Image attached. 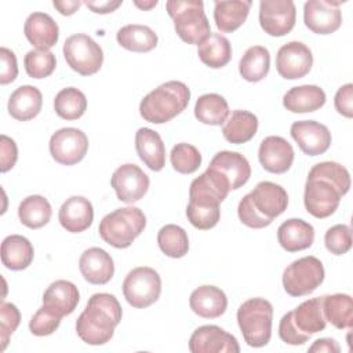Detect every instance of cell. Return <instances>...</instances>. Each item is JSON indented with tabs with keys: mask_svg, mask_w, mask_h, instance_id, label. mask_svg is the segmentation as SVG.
<instances>
[{
	"mask_svg": "<svg viewBox=\"0 0 353 353\" xmlns=\"http://www.w3.org/2000/svg\"><path fill=\"white\" fill-rule=\"evenodd\" d=\"M350 189L349 171L336 161H321L314 164L305 183L303 204L314 218L324 219L332 215L341 199Z\"/></svg>",
	"mask_w": 353,
	"mask_h": 353,
	"instance_id": "6da1fadb",
	"label": "cell"
},
{
	"mask_svg": "<svg viewBox=\"0 0 353 353\" xmlns=\"http://www.w3.org/2000/svg\"><path fill=\"white\" fill-rule=\"evenodd\" d=\"M121 314V306L114 295L97 292L90 296L85 309L79 316L76 332L87 345H105L112 339Z\"/></svg>",
	"mask_w": 353,
	"mask_h": 353,
	"instance_id": "7a4b0ae2",
	"label": "cell"
},
{
	"mask_svg": "<svg viewBox=\"0 0 353 353\" xmlns=\"http://www.w3.org/2000/svg\"><path fill=\"white\" fill-rule=\"evenodd\" d=\"M190 99V90L182 81L171 80L160 84L143 97L139 103V114L153 124H164L182 113Z\"/></svg>",
	"mask_w": 353,
	"mask_h": 353,
	"instance_id": "3957f363",
	"label": "cell"
},
{
	"mask_svg": "<svg viewBox=\"0 0 353 353\" xmlns=\"http://www.w3.org/2000/svg\"><path fill=\"white\" fill-rule=\"evenodd\" d=\"M146 226L145 214L134 205L117 208L99 222L101 239L114 248H127L143 232Z\"/></svg>",
	"mask_w": 353,
	"mask_h": 353,
	"instance_id": "277c9868",
	"label": "cell"
},
{
	"mask_svg": "<svg viewBox=\"0 0 353 353\" xmlns=\"http://www.w3.org/2000/svg\"><path fill=\"white\" fill-rule=\"evenodd\" d=\"M165 8L182 41L199 46L210 36V22L201 0H168Z\"/></svg>",
	"mask_w": 353,
	"mask_h": 353,
	"instance_id": "5b68a950",
	"label": "cell"
},
{
	"mask_svg": "<svg viewBox=\"0 0 353 353\" xmlns=\"http://www.w3.org/2000/svg\"><path fill=\"white\" fill-rule=\"evenodd\" d=\"M237 324L245 343L251 347L266 346L272 336L273 306L265 298H250L237 309Z\"/></svg>",
	"mask_w": 353,
	"mask_h": 353,
	"instance_id": "8992f818",
	"label": "cell"
},
{
	"mask_svg": "<svg viewBox=\"0 0 353 353\" xmlns=\"http://www.w3.org/2000/svg\"><path fill=\"white\" fill-rule=\"evenodd\" d=\"M324 266L313 255L291 262L283 272L284 291L291 296L312 294L324 281Z\"/></svg>",
	"mask_w": 353,
	"mask_h": 353,
	"instance_id": "52a82bcc",
	"label": "cell"
},
{
	"mask_svg": "<svg viewBox=\"0 0 353 353\" xmlns=\"http://www.w3.org/2000/svg\"><path fill=\"white\" fill-rule=\"evenodd\" d=\"M62 51L70 69L81 76L95 74L103 63L101 46L85 33L69 36L63 43Z\"/></svg>",
	"mask_w": 353,
	"mask_h": 353,
	"instance_id": "ba28073f",
	"label": "cell"
},
{
	"mask_svg": "<svg viewBox=\"0 0 353 353\" xmlns=\"http://www.w3.org/2000/svg\"><path fill=\"white\" fill-rule=\"evenodd\" d=\"M161 294V279L149 266H138L128 272L123 281V295L135 309L153 305Z\"/></svg>",
	"mask_w": 353,
	"mask_h": 353,
	"instance_id": "9c48e42d",
	"label": "cell"
},
{
	"mask_svg": "<svg viewBox=\"0 0 353 353\" xmlns=\"http://www.w3.org/2000/svg\"><path fill=\"white\" fill-rule=\"evenodd\" d=\"M50 154L62 165L80 163L88 150L87 135L74 127H63L55 131L50 138Z\"/></svg>",
	"mask_w": 353,
	"mask_h": 353,
	"instance_id": "30bf717a",
	"label": "cell"
},
{
	"mask_svg": "<svg viewBox=\"0 0 353 353\" xmlns=\"http://www.w3.org/2000/svg\"><path fill=\"white\" fill-rule=\"evenodd\" d=\"M296 21V7L291 0H262L259 3V25L273 37L288 34Z\"/></svg>",
	"mask_w": 353,
	"mask_h": 353,
	"instance_id": "8fae6325",
	"label": "cell"
},
{
	"mask_svg": "<svg viewBox=\"0 0 353 353\" xmlns=\"http://www.w3.org/2000/svg\"><path fill=\"white\" fill-rule=\"evenodd\" d=\"M247 196L256 214L269 223L281 215L288 205V194L285 189L270 181L259 182Z\"/></svg>",
	"mask_w": 353,
	"mask_h": 353,
	"instance_id": "7c38bea8",
	"label": "cell"
},
{
	"mask_svg": "<svg viewBox=\"0 0 353 353\" xmlns=\"http://www.w3.org/2000/svg\"><path fill=\"white\" fill-rule=\"evenodd\" d=\"M313 65L310 48L302 41H290L281 46L276 55L277 73L285 80L305 77Z\"/></svg>",
	"mask_w": 353,
	"mask_h": 353,
	"instance_id": "4fadbf2b",
	"label": "cell"
},
{
	"mask_svg": "<svg viewBox=\"0 0 353 353\" xmlns=\"http://www.w3.org/2000/svg\"><path fill=\"white\" fill-rule=\"evenodd\" d=\"M341 1L309 0L303 6V22L316 34H331L342 25Z\"/></svg>",
	"mask_w": 353,
	"mask_h": 353,
	"instance_id": "5bb4252c",
	"label": "cell"
},
{
	"mask_svg": "<svg viewBox=\"0 0 353 353\" xmlns=\"http://www.w3.org/2000/svg\"><path fill=\"white\" fill-rule=\"evenodd\" d=\"M149 176L137 164H123L113 172L110 185L120 201L132 204L141 200L149 189Z\"/></svg>",
	"mask_w": 353,
	"mask_h": 353,
	"instance_id": "9a60e30c",
	"label": "cell"
},
{
	"mask_svg": "<svg viewBox=\"0 0 353 353\" xmlns=\"http://www.w3.org/2000/svg\"><path fill=\"white\" fill-rule=\"evenodd\" d=\"M192 353H239L240 346L232 334L218 325H201L196 328L189 339Z\"/></svg>",
	"mask_w": 353,
	"mask_h": 353,
	"instance_id": "2e32d148",
	"label": "cell"
},
{
	"mask_svg": "<svg viewBox=\"0 0 353 353\" xmlns=\"http://www.w3.org/2000/svg\"><path fill=\"white\" fill-rule=\"evenodd\" d=\"M292 139L307 156H319L328 150L332 137L327 125L314 120H299L291 124Z\"/></svg>",
	"mask_w": 353,
	"mask_h": 353,
	"instance_id": "e0dca14e",
	"label": "cell"
},
{
	"mask_svg": "<svg viewBox=\"0 0 353 353\" xmlns=\"http://www.w3.org/2000/svg\"><path fill=\"white\" fill-rule=\"evenodd\" d=\"M294 149L291 143L279 135H269L262 139L258 159L265 171L272 174L287 172L294 163Z\"/></svg>",
	"mask_w": 353,
	"mask_h": 353,
	"instance_id": "ac0fdd59",
	"label": "cell"
},
{
	"mask_svg": "<svg viewBox=\"0 0 353 353\" xmlns=\"http://www.w3.org/2000/svg\"><path fill=\"white\" fill-rule=\"evenodd\" d=\"M79 269L84 280L95 285L109 283L114 274L112 256L99 247H91L80 255Z\"/></svg>",
	"mask_w": 353,
	"mask_h": 353,
	"instance_id": "d6986e66",
	"label": "cell"
},
{
	"mask_svg": "<svg viewBox=\"0 0 353 353\" xmlns=\"http://www.w3.org/2000/svg\"><path fill=\"white\" fill-rule=\"evenodd\" d=\"M208 167L223 175L228 179L232 190L245 185L251 176V165L248 160L239 152H218L212 157Z\"/></svg>",
	"mask_w": 353,
	"mask_h": 353,
	"instance_id": "ffe728a7",
	"label": "cell"
},
{
	"mask_svg": "<svg viewBox=\"0 0 353 353\" xmlns=\"http://www.w3.org/2000/svg\"><path fill=\"white\" fill-rule=\"evenodd\" d=\"M58 219L65 230L81 233L87 230L94 221L92 204L83 196H72L61 205Z\"/></svg>",
	"mask_w": 353,
	"mask_h": 353,
	"instance_id": "44dd1931",
	"label": "cell"
},
{
	"mask_svg": "<svg viewBox=\"0 0 353 353\" xmlns=\"http://www.w3.org/2000/svg\"><path fill=\"white\" fill-rule=\"evenodd\" d=\"M28 41L39 50H50L59 39V28L51 15L46 12H32L23 25Z\"/></svg>",
	"mask_w": 353,
	"mask_h": 353,
	"instance_id": "7402d4cb",
	"label": "cell"
},
{
	"mask_svg": "<svg viewBox=\"0 0 353 353\" xmlns=\"http://www.w3.org/2000/svg\"><path fill=\"white\" fill-rule=\"evenodd\" d=\"M135 149L139 159L149 170L159 172L164 168L165 146L159 132L148 127H141L135 132Z\"/></svg>",
	"mask_w": 353,
	"mask_h": 353,
	"instance_id": "603a6c76",
	"label": "cell"
},
{
	"mask_svg": "<svg viewBox=\"0 0 353 353\" xmlns=\"http://www.w3.org/2000/svg\"><path fill=\"white\" fill-rule=\"evenodd\" d=\"M189 306L203 319L221 317L228 307L226 294L215 285H200L189 298Z\"/></svg>",
	"mask_w": 353,
	"mask_h": 353,
	"instance_id": "cb8c5ba5",
	"label": "cell"
},
{
	"mask_svg": "<svg viewBox=\"0 0 353 353\" xmlns=\"http://www.w3.org/2000/svg\"><path fill=\"white\" fill-rule=\"evenodd\" d=\"M79 301L80 292L77 287L68 280H57L51 283L43 294V306L61 317L73 313Z\"/></svg>",
	"mask_w": 353,
	"mask_h": 353,
	"instance_id": "d4e9b609",
	"label": "cell"
},
{
	"mask_svg": "<svg viewBox=\"0 0 353 353\" xmlns=\"http://www.w3.org/2000/svg\"><path fill=\"white\" fill-rule=\"evenodd\" d=\"M279 244L288 252L309 248L314 241V228L299 218L284 221L277 229Z\"/></svg>",
	"mask_w": 353,
	"mask_h": 353,
	"instance_id": "484cf974",
	"label": "cell"
},
{
	"mask_svg": "<svg viewBox=\"0 0 353 353\" xmlns=\"http://www.w3.org/2000/svg\"><path fill=\"white\" fill-rule=\"evenodd\" d=\"M43 106V95L34 85H21L8 98V113L18 121L34 119Z\"/></svg>",
	"mask_w": 353,
	"mask_h": 353,
	"instance_id": "4316f807",
	"label": "cell"
},
{
	"mask_svg": "<svg viewBox=\"0 0 353 353\" xmlns=\"http://www.w3.org/2000/svg\"><path fill=\"white\" fill-rule=\"evenodd\" d=\"M325 92L319 85L303 84L290 88L283 97V106L291 113L316 112L325 103Z\"/></svg>",
	"mask_w": 353,
	"mask_h": 353,
	"instance_id": "83f0119b",
	"label": "cell"
},
{
	"mask_svg": "<svg viewBox=\"0 0 353 353\" xmlns=\"http://www.w3.org/2000/svg\"><path fill=\"white\" fill-rule=\"evenodd\" d=\"M252 3L250 0L215 1L214 21L216 28L223 33L237 30L247 19Z\"/></svg>",
	"mask_w": 353,
	"mask_h": 353,
	"instance_id": "f1b7e54d",
	"label": "cell"
},
{
	"mask_svg": "<svg viewBox=\"0 0 353 353\" xmlns=\"http://www.w3.org/2000/svg\"><path fill=\"white\" fill-rule=\"evenodd\" d=\"M258 131V117L248 110H233L222 127L223 138L234 145L245 143Z\"/></svg>",
	"mask_w": 353,
	"mask_h": 353,
	"instance_id": "f546056e",
	"label": "cell"
},
{
	"mask_svg": "<svg viewBox=\"0 0 353 353\" xmlns=\"http://www.w3.org/2000/svg\"><path fill=\"white\" fill-rule=\"evenodd\" d=\"M34 256L32 243L21 234H10L1 243V262L10 270L26 269Z\"/></svg>",
	"mask_w": 353,
	"mask_h": 353,
	"instance_id": "4dcf8cb0",
	"label": "cell"
},
{
	"mask_svg": "<svg viewBox=\"0 0 353 353\" xmlns=\"http://www.w3.org/2000/svg\"><path fill=\"white\" fill-rule=\"evenodd\" d=\"M292 312V320L295 325L303 334L313 335L323 331L327 325V320L323 310V296L312 298L298 305Z\"/></svg>",
	"mask_w": 353,
	"mask_h": 353,
	"instance_id": "1f68e13d",
	"label": "cell"
},
{
	"mask_svg": "<svg viewBox=\"0 0 353 353\" xmlns=\"http://www.w3.org/2000/svg\"><path fill=\"white\" fill-rule=\"evenodd\" d=\"M116 40L119 46L132 52H149L159 41L154 30L146 25L130 23L117 30Z\"/></svg>",
	"mask_w": 353,
	"mask_h": 353,
	"instance_id": "d6a6232c",
	"label": "cell"
},
{
	"mask_svg": "<svg viewBox=\"0 0 353 353\" xmlns=\"http://www.w3.org/2000/svg\"><path fill=\"white\" fill-rule=\"evenodd\" d=\"M197 55L208 68L221 69L232 59V44L223 34L211 32L210 36L197 46Z\"/></svg>",
	"mask_w": 353,
	"mask_h": 353,
	"instance_id": "836d02e7",
	"label": "cell"
},
{
	"mask_svg": "<svg viewBox=\"0 0 353 353\" xmlns=\"http://www.w3.org/2000/svg\"><path fill=\"white\" fill-rule=\"evenodd\" d=\"M270 69V52L263 46H252L245 50L239 62L241 77L250 83L263 80Z\"/></svg>",
	"mask_w": 353,
	"mask_h": 353,
	"instance_id": "e575fe53",
	"label": "cell"
},
{
	"mask_svg": "<svg viewBox=\"0 0 353 353\" xmlns=\"http://www.w3.org/2000/svg\"><path fill=\"white\" fill-rule=\"evenodd\" d=\"M52 215L48 200L40 194L25 197L18 207V218L22 225L29 229H40L46 226Z\"/></svg>",
	"mask_w": 353,
	"mask_h": 353,
	"instance_id": "d590c367",
	"label": "cell"
},
{
	"mask_svg": "<svg viewBox=\"0 0 353 353\" xmlns=\"http://www.w3.org/2000/svg\"><path fill=\"white\" fill-rule=\"evenodd\" d=\"M229 105L226 99L215 92L204 94L197 98L194 105L196 119L208 125H221L229 117Z\"/></svg>",
	"mask_w": 353,
	"mask_h": 353,
	"instance_id": "8d00e7d4",
	"label": "cell"
},
{
	"mask_svg": "<svg viewBox=\"0 0 353 353\" xmlns=\"http://www.w3.org/2000/svg\"><path fill=\"white\" fill-rule=\"evenodd\" d=\"M323 310L325 320L335 328H352L353 325V302L349 294H332L323 296Z\"/></svg>",
	"mask_w": 353,
	"mask_h": 353,
	"instance_id": "74e56055",
	"label": "cell"
},
{
	"mask_svg": "<svg viewBox=\"0 0 353 353\" xmlns=\"http://www.w3.org/2000/svg\"><path fill=\"white\" fill-rule=\"evenodd\" d=\"M54 110L63 120H77L87 110V98L79 88L66 87L55 95Z\"/></svg>",
	"mask_w": 353,
	"mask_h": 353,
	"instance_id": "f35d334b",
	"label": "cell"
},
{
	"mask_svg": "<svg viewBox=\"0 0 353 353\" xmlns=\"http://www.w3.org/2000/svg\"><path fill=\"white\" fill-rule=\"evenodd\" d=\"M157 244L163 254L170 258H182L189 251V237L183 228L168 223L157 233Z\"/></svg>",
	"mask_w": 353,
	"mask_h": 353,
	"instance_id": "ab89813d",
	"label": "cell"
},
{
	"mask_svg": "<svg viewBox=\"0 0 353 353\" xmlns=\"http://www.w3.org/2000/svg\"><path fill=\"white\" fill-rule=\"evenodd\" d=\"M23 66L29 77L44 79L48 77L57 66V59L54 52L50 50H30L23 58Z\"/></svg>",
	"mask_w": 353,
	"mask_h": 353,
	"instance_id": "60d3db41",
	"label": "cell"
},
{
	"mask_svg": "<svg viewBox=\"0 0 353 353\" xmlns=\"http://www.w3.org/2000/svg\"><path fill=\"white\" fill-rule=\"evenodd\" d=\"M172 168L179 174H193L201 165V153L190 143H176L170 153Z\"/></svg>",
	"mask_w": 353,
	"mask_h": 353,
	"instance_id": "b9f144b4",
	"label": "cell"
},
{
	"mask_svg": "<svg viewBox=\"0 0 353 353\" xmlns=\"http://www.w3.org/2000/svg\"><path fill=\"white\" fill-rule=\"evenodd\" d=\"M325 248L334 255H343L352 248V229L338 223L331 226L324 234Z\"/></svg>",
	"mask_w": 353,
	"mask_h": 353,
	"instance_id": "7bdbcfd3",
	"label": "cell"
},
{
	"mask_svg": "<svg viewBox=\"0 0 353 353\" xmlns=\"http://www.w3.org/2000/svg\"><path fill=\"white\" fill-rule=\"evenodd\" d=\"M61 316L54 313L46 306H41L37 309V312L32 316L29 321V330L36 336H47L54 334L59 324H61Z\"/></svg>",
	"mask_w": 353,
	"mask_h": 353,
	"instance_id": "ee69618b",
	"label": "cell"
},
{
	"mask_svg": "<svg viewBox=\"0 0 353 353\" xmlns=\"http://www.w3.org/2000/svg\"><path fill=\"white\" fill-rule=\"evenodd\" d=\"M188 221L200 230L212 229L221 218L219 207H199L193 204H188L186 207Z\"/></svg>",
	"mask_w": 353,
	"mask_h": 353,
	"instance_id": "f6af8a7d",
	"label": "cell"
},
{
	"mask_svg": "<svg viewBox=\"0 0 353 353\" xmlns=\"http://www.w3.org/2000/svg\"><path fill=\"white\" fill-rule=\"evenodd\" d=\"M21 323V313L19 309L10 302H1L0 306V350L3 352L7 345L10 336L14 334V331L18 328Z\"/></svg>",
	"mask_w": 353,
	"mask_h": 353,
	"instance_id": "bcb514c9",
	"label": "cell"
},
{
	"mask_svg": "<svg viewBox=\"0 0 353 353\" xmlns=\"http://www.w3.org/2000/svg\"><path fill=\"white\" fill-rule=\"evenodd\" d=\"M279 336L280 339L287 343V345H292V346H298V345H303L305 342H307L310 339V335L303 334L302 331H299V328L295 325L294 320H292V312H287L279 324Z\"/></svg>",
	"mask_w": 353,
	"mask_h": 353,
	"instance_id": "7dc6e473",
	"label": "cell"
},
{
	"mask_svg": "<svg viewBox=\"0 0 353 353\" xmlns=\"http://www.w3.org/2000/svg\"><path fill=\"white\" fill-rule=\"evenodd\" d=\"M0 59H1V72H0V84L6 85L12 83L18 76V63L14 51L7 47L0 48Z\"/></svg>",
	"mask_w": 353,
	"mask_h": 353,
	"instance_id": "c3c4849f",
	"label": "cell"
},
{
	"mask_svg": "<svg viewBox=\"0 0 353 353\" xmlns=\"http://www.w3.org/2000/svg\"><path fill=\"white\" fill-rule=\"evenodd\" d=\"M0 148H1L0 171L7 172L15 165V163L18 160V148H17L15 141L4 134H1V137H0Z\"/></svg>",
	"mask_w": 353,
	"mask_h": 353,
	"instance_id": "681fc988",
	"label": "cell"
},
{
	"mask_svg": "<svg viewBox=\"0 0 353 353\" xmlns=\"http://www.w3.org/2000/svg\"><path fill=\"white\" fill-rule=\"evenodd\" d=\"M335 109L339 114L352 119L353 117V84L347 83L338 88L334 98Z\"/></svg>",
	"mask_w": 353,
	"mask_h": 353,
	"instance_id": "f907efd6",
	"label": "cell"
},
{
	"mask_svg": "<svg viewBox=\"0 0 353 353\" xmlns=\"http://www.w3.org/2000/svg\"><path fill=\"white\" fill-rule=\"evenodd\" d=\"M310 353H339L341 347L338 342L332 338H320L313 342L309 347Z\"/></svg>",
	"mask_w": 353,
	"mask_h": 353,
	"instance_id": "816d5d0a",
	"label": "cell"
},
{
	"mask_svg": "<svg viewBox=\"0 0 353 353\" xmlns=\"http://www.w3.org/2000/svg\"><path fill=\"white\" fill-rule=\"evenodd\" d=\"M83 4H85L95 14H110L123 4V0H116V1H113V0L83 1Z\"/></svg>",
	"mask_w": 353,
	"mask_h": 353,
	"instance_id": "f5cc1de1",
	"label": "cell"
},
{
	"mask_svg": "<svg viewBox=\"0 0 353 353\" xmlns=\"http://www.w3.org/2000/svg\"><path fill=\"white\" fill-rule=\"evenodd\" d=\"M83 4V1H79V0H63V1H59V0H54L52 1V6L59 11V14L62 15H73L79 8L80 6Z\"/></svg>",
	"mask_w": 353,
	"mask_h": 353,
	"instance_id": "db71d44e",
	"label": "cell"
},
{
	"mask_svg": "<svg viewBox=\"0 0 353 353\" xmlns=\"http://www.w3.org/2000/svg\"><path fill=\"white\" fill-rule=\"evenodd\" d=\"M157 3H159L157 0H149V1H139V0H135V1H134V4H135L138 8L143 10V11L152 10L153 7L157 6Z\"/></svg>",
	"mask_w": 353,
	"mask_h": 353,
	"instance_id": "11a10c76",
	"label": "cell"
}]
</instances>
